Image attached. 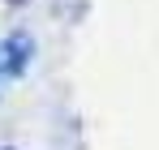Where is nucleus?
Listing matches in <instances>:
<instances>
[{
    "mask_svg": "<svg viewBox=\"0 0 159 150\" xmlns=\"http://www.w3.org/2000/svg\"><path fill=\"white\" fill-rule=\"evenodd\" d=\"M26 64H30V34H13V39H4V47H0V73L17 77Z\"/></svg>",
    "mask_w": 159,
    "mask_h": 150,
    "instance_id": "obj_1",
    "label": "nucleus"
},
{
    "mask_svg": "<svg viewBox=\"0 0 159 150\" xmlns=\"http://www.w3.org/2000/svg\"><path fill=\"white\" fill-rule=\"evenodd\" d=\"M9 4H26V0H9Z\"/></svg>",
    "mask_w": 159,
    "mask_h": 150,
    "instance_id": "obj_2",
    "label": "nucleus"
}]
</instances>
